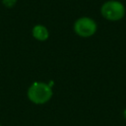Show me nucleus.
I'll use <instances>...</instances> for the list:
<instances>
[{"mask_svg":"<svg viewBox=\"0 0 126 126\" xmlns=\"http://www.w3.org/2000/svg\"><path fill=\"white\" fill-rule=\"evenodd\" d=\"M28 96L31 101L36 104H42L51 98L52 90L48 84L42 82H34L28 90Z\"/></svg>","mask_w":126,"mask_h":126,"instance_id":"nucleus-1","label":"nucleus"},{"mask_svg":"<svg viewBox=\"0 0 126 126\" xmlns=\"http://www.w3.org/2000/svg\"><path fill=\"white\" fill-rule=\"evenodd\" d=\"M101 15L109 21H119L125 15V8L119 1L110 0L105 2L100 9Z\"/></svg>","mask_w":126,"mask_h":126,"instance_id":"nucleus-2","label":"nucleus"},{"mask_svg":"<svg viewBox=\"0 0 126 126\" xmlns=\"http://www.w3.org/2000/svg\"><path fill=\"white\" fill-rule=\"evenodd\" d=\"M74 31L75 32L82 36V37H89L92 36L96 31V24L95 22L88 17H83L78 19L74 24Z\"/></svg>","mask_w":126,"mask_h":126,"instance_id":"nucleus-3","label":"nucleus"},{"mask_svg":"<svg viewBox=\"0 0 126 126\" xmlns=\"http://www.w3.org/2000/svg\"><path fill=\"white\" fill-rule=\"evenodd\" d=\"M32 35L35 39L43 41V40L47 39V37H48V31L44 26L36 25L32 29Z\"/></svg>","mask_w":126,"mask_h":126,"instance_id":"nucleus-4","label":"nucleus"},{"mask_svg":"<svg viewBox=\"0 0 126 126\" xmlns=\"http://www.w3.org/2000/svg\"><path fill=\"white\" fill-rule=\"evenodd\" d=\"M16 2H17V0H2V3L4 4V6L8 7V8L13 7L16 4Z\"/></svg>","mask_w":126,"mask_h":126,"instance_id":"nucleus-5","label":"nucleus"},{"mask_svg":"<svg viewBox=\"0 0 126 126\" xmlns=\"http://www.w3.org/2000/svg\"><path fill=\"white\" fill-rule=\"evenodd\" d=\"M123 115H124V117H125V118H126V109H125V110H124V112H123Z\"/></svg>","mask_w":126,"mask_h":126,"instance_id":"nucleus-6","label":"nucleus"},{"mask_svg":"<svg viewBox=\"0 0 126 126\" xmlns=\"http://www.w3.org/2000/svg\"><path fill=\"white\" fill-rule=\"evenodd\" d=\"M0 126H1V125H0Z\"/></svg>","mask_w":126,"mask_h":126,"instance_id":"nucleus-7","label":"nucleus"}]
</instances>
